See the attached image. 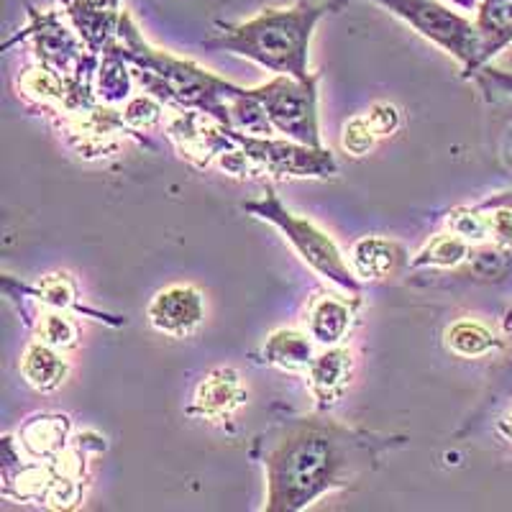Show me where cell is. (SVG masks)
Here are the masks:
<instances>
[{
  "label": "cell",
  "mask_w": 512,
  "mask_h": 512,
  "mask_svg": "<svg viewBox=\"0 0 512 512\" xmlns=\"http://www.w3.org/2000/svg\"><path fill=\"white\" fill-rule=\"evenodd\" d=\"M402 436L326 418L287 415L274 420L254 443V459L264 466L267 512H300L336 489H351L379 466L384 451L402 446Z\"/></svg>",
  "instance_id": "6da1fadb"
},
{
  "label": "cell",
  "mask_w": 512,
  "mask_h": 512,
  "mask_svg": "<svg viewBox=\"0 0 512 512\" xmlns=\"http://www.w3.org/2000/svg\"><path fill=\"white\" fill-rule=\"evenodd\" d=\"M344 0H297L295 6L264 8L241 24L216 21V36L203 41L205 49L231 52L259 64L272 75L310 77V41L323 16L338 11Z\"/></svg>",
  "instance_id": "7a4b0ae2"
},
{
  "label": "cell",
  "mask_w": 512,
  "mask_h": 512,
  "mask_svg": "<svg viewBox=\"0 0 512 512\" xmlns=\"http://www.w3.org/2000/svg\"><path fill=\"white\" fill-rule=\"evenodd\" d=\"M116 44L149 93L157 95L164 103L187 108V111L208 113L218 123L231 126L228 100L233 95H239L244 88L203 70L200 64L190 62V59L172 57L164 49L149 47L144 36H141L139 26L134 24V18L128 16L126 11L121 16Z\"/></svg>",
  "instance_id": "3957f363"
},
{
  "label": "cell",
  "mask_w": 512,
  "mask_h": 512,
  "mask_svg": "<svg viewBox=\"0 0 512 512\" xmlns=\"http://www.w3.org/2000/svg\"><path fill=\"white\" fill-rule=\"evenodd\" d=\"M244 210L249 216L269 223L285 236L287 244L295 249V254L308 264L313 272H318L323 280L333 282L338 290L349 292V295H361V280L354 274L351 264L346 262L336 241L328 236L323 228L315 226L308 218L297 216L280 200L274 187H267L259 200L244 203Z\"/></svg>",
  "instance_id": "277c9868"
},
{
  "label": "cell",
  "mask_w": 512,
  "mask_h": 512,
  "mask_svg": "<svg viewBox=\"0 0 512 512\" xmlns=\"http://www.w3.org/2000/svg\"><path fill=\"white\" fill-rule=\"evenodd\" d=\"M377 3L384 11L400 18L415 34L436 44L446 54L456 59L464 70V77H474L479 64V34L474 18L454 11L446 0H369Z\"/></svg>",
  "instance_id": "5b68a950"
},
{
  "label": "cell",
  "mask_w": 512,
  "mask_h": 512,
  "mask_svg": "<svg viewBox=\"0 0 512 512\" xmlns=\"http://www.w3.org/2000/svg\"><path fill=\"white\" fill-rule=\"evenodd\" d=\"M318 80V75L305 80L274 75L259 88H249V95L262 103L277 134L300 144L323 146L318 121Z\"/></svg>",
  "instance_id": "8992f818"
},
{
  "label": "cell",
  "mask_w": 512,
  "mask_h": 512,
  "mask_svg": "<svg viewBox=\"0 0 512 512\" xmlns=\"http://www.w3.org/2000/svg\"><path fill=\"white\" fill-rule=\"evenodd\" d=\"M31 24L26 34L34 39V49L47 72H72L85 67L82 52H90L85 41H77L57 11H36L31 8Z\"/></svg>",
  "instance_id": "52a82bcc"
},
{
  "label": "cell",
  "mask_w": 512,
  "mask_h": 512,
  "mask_svg": "<svg viewBox=\"0 0 512 512\" xmlns=\"http://www.w3.org/2000/svg\"><path fill=\"white\" fill-rule=\"evenodd\" d=\"M146 315H149V323L164 336L185 338L203 323L205 300L195 287L172 285L152 297Z\"/></svg>",
  "instance_id": "ba28073f"
},
{
  "label": "cell",
  "mask_w": 512,
  "mask_h": 512,
  "mask_svg": "<svg viewBox=\"0 0 512 512\" xmlns=\"http://www.w3.org/2000/svg\"><path fill=\"white\" fill-rule=\"evenodd\" d=\"M59 3L90 54H105L111 49L113 41L118 39L123 16L118 0H59Z\"/></svg>",
  "instance_id": "9c48e42d"
},
{
  "label": "cell",
  "mask_w": 512,
  "mask_h": 512,
  "mask_svg": "<svg viewBox=\"0 0 512 512\" xmlns=\"http://www.w3.org/2000/svg\"><path fill=\"white\" fill-rule=\"evenodd\" d=\"M349 264L359 280H387L410 262L397 241L382 239V236H364L351 246Z\"/></svg>",
  "instance_id": "30bf717a"
},
{
  "label": "cell",
  "mask_w": 512,
  "mask_h": 512,
  "mask_svg": "<svg viewBox=\"0 0 512 512\" xmlns=\"http://www.w3.org/2000/svg\"><path fill=\"white\" fill-rule=\"evenodd\" d=\"M482 70L512 44V0H479L474 11Z\"/></svg>",
  "instance_id": "8fae6325"
},
{
  "label": "cell",
  "mask_w": 512,
  "mask_h": 512,
  "mask_svg": "<svg viewBox=\"0 0 512 512\" xmlns=\"http://www.w3.org/2000/svg\"><path fill=\"white\" fill-rule=\"evenodd\" d=\"M359 297L354 300H341L333 295H320L308 313V333L315 344L320 346H338L351 331Z\"/></svg>",
  "instance_id": "7c38bea8"
},
{
  "label": "cell",
  "mask_w": 512,
  "mask_h": 512,
  "mask_svg": "<svg viewBox=\"0 0 512 512\" xmlns=\"http://www.w3.org/2000/svg\"><path fill=\"white\" fill-rule=\"evenodd\" d=\"M310 390L320 408L338 402L351 382V354L338 346H323L320 354H315L313 364L308 367Z\"/></svg>",
  "instance_id": "4fadbf2b"
},
{
  "label": "cell",
  "mask_w": 512,
  "mask_h": 512,
  "mask_svg": "<svg viewBox=\"0 0 512 512\" xmlns=\"http://www.w3.org/2000/svg\"><path fill=\"white\" fill-rule=\"evenodd\" d=\"M244 397L239 374L233 369H216L200 382L195 402H192V413H200L203 418H221L239 408Z\"/></svg>",
  "instance_id": "5bb4252c"
},
{
  "label": "cell",
  "mask_w": 512,
  "mask_h": 512,
  "mask_svg": "<svg viewBox=\"0 0 512 512\" xmlns=\"http://www.w3.org/2000/svg\"><path fill=\"white\" fill-rule=\"evenodd\" d=\"M18 369L26 382L39 392H54L57 387H62L64 377H67V361L62 359L59 349L44 344V341L29 344Z\"/></svg>",
  "instance_id": "9a60e30c"
},
{
  "label": "cell",
  "mask_w": 512,
  "mask_h": 512,
  "mask_svg": "<svg viewBox=\"0 0 512 512\" xmlns=\"http://www.w3.org/2000/svg\"><path fill=\"white\" fill-rule=\"evenodd\" d=\"M264 359L272 367L290 369V372L305 369L308 372V367L315 359L313 336L303 331H292V328L274 331L267 338V344H264Z\"/></svg>",
  "instance_id": "2e32d148"
},
{
  "label": "cell",
  "mask_w": 512,
  "mask_h": 512,
  "mask_svg": "<svg viewBox=\"0 0 512 512\" xmlns=\"http://www.w3.org/2000/svg\"><path fill=\"white\" fill-rule=\"evenodd\" d=\"M446 346L456 356L464 359H477V356L489 354V351L500 349L502 341L495 338V333L477 320H459L446 331Z\"/></svg>",
  "instance_id": "e0dca14e"
},
{
  "label": "cell",
  "mask_w": 512,
  "mask_h": 512,
  "mask_svg": "<svg viewBox=\"0 0 512 512\" xmlns=\"http://www.w3.org/2000/svg\"><path fill=\"white\" fill-rule=\"evenodd\" d=\"M472 254V244L459 236V233H441L436 239H431L425 244V249L420 254H415V259L410 262V267H456L464 259H469Z\"/></svg>",
  "instance_id": "ac0fdd59"
},
{
  "label": "cell",
  "mask_w": 512,
  "mask_h": 512,
  "mask_svg": "<svg viewBox=\"0 0 512 512\" xmlns=\"http://www.w3.org/2000/svg\"><path fill=\"white\" fill-rule=\"evenodd\" d=\"M128 67L131 64L126 62V57L121 54L118 44L113 41L111 49L103 54V64H100V75H98V93L100 98L113 103V100H123L128 95V88H131V77H128Z\"/></svg>",
  "instance_id": "d6986e66"
},
{
  "label": "cell",
  "mask_w": 512,
  "mask_h": 512,
  "mask_svg": "<svg viewBox=\"0 0 512 512\" xmlns=\"http://www.w3.org/2000/svg\"><path fill=\"white\" fill-rule=\"evenodd\" d=\"M31 295H34L36 303H41L44 308H52V310L77 308L75 282L70 280V274H64V272L41 277L39 285L31 290Z\"/></svg>",
  "instance_id": "ffe728a7"
},
{
  "label": "cell",
  "mask_w": 512,
  "mask_h": 512,
  "mask_svg": "<svg viewBox=\"0 0 512 512\" xmlns=\"http://www.w3.org/2000/svg\"><path fill=\"white\" fill-rule=\"evenodd\" d=\"M36 333H39V341L54 346V349H72L77 344L75 320L64 315V310L49 308L47 313H41Z\"/></svg>",
  "instance_id": "44dd1931"
},
{
  "label": "cell",
  "mask_w": 512,
  "mask_h": 512,
  "mask_svg": "<svg viewBox=\"0 0 512 512\" xmlns=\"http://www.w3.org/2000/svg\"><path fill=\"white\" fill-rule=\"evenodd\" d=\"M379 136L374 134V128L369 126L367 116H359L354 118V121H349L344 126V136H341V144H344V149L349 154H356V157H361V154H367L369 149L374 146V141H377Z\"/></svg>",
  "instance_id": "7402d4cb"
},
{
  "label": "cell",
  "mask_w": 512,
  "mask_h": 512,
  "mask_svg": "<svg viewBox=\"0 0 512 512\" xmlns=\"http://www.w3.org/2000/svg\"><path fill=\"white\" fill-rule=\"evenodd\" d=\"M367 121L377 136H392L400 128V111L390 103H374L367 113Z\"/></svg>",
  "instance_id": "603a6c76"
},
{
  "label": "cell",
  "mask_w": 512,
  "mask_h": 512,
  "mask_svg": "<svg viewBox=\"0 0 512 512\" xmlns=\"http://www.w3.org/2000/svg\"><path fill=\"white\" fill-rule=\"evenodd\" d=\"M474 80H477L484 90H495V93L512 95V72L495 70V67H489L487 64L484 70H479L477 75H474Z\"/></svg>",
  "instance_id": "cb8c5ba5"
},
{
  "label": "cell",
  "mask_w": 512,
  "mask_h": 512,
  "mask_svg": "<svg viewBox=\"0 0 512 512\" xmlns=\"http://www.w3.org/2000/svg\"><path fill=\"white\" fill-rule=\"evenodd\" d=\"M448 6L459 8V11H477L479 0H446Z\"/></svg>",
  "instance_id": "d4e9b609"
},
{
  "label": "cell",
  "mask_w": 512,
  "mask_h": 512,
  "mask_svg": "<svg viewBox=\"0 0 512 512\" xmlns=\"http://www.w3.org/2000/svg\"><path fill=\"white\" fill-rule=\"evenodd\" d=\"M500 433L512 441V410H510V415H507V418L500 423Z\"/></svg>",
  "instance_id": "484cf974"
},
{
  "label": "cell",
  "mask_w": 512,
  "mask_h": 512,
  "mask_svg": "<svg viewBox=\"0 0 512 512\" xmlns=\"http://www.w3.org/2000/svg\"><path fill=\"white\" fill-rule=\"evenodd\" d=\"M505 333L507 336H512V310L505 315Z\"/></svg>",
  "instance_id": "4316f807"
}]
</instances>
